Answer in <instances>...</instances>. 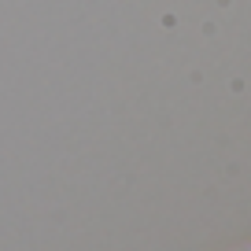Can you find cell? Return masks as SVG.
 Segmentation results:
<instances>
[{"label":"cell","mask_w":251,"mask_h":251,"mask_svg":"<svg viewBox=\"0 0 251 251\" xmlns=\"http://www.w3.org/2000/svg\"><path fill=\"white\" fill-rule=\"evenodd\" d=\"M233 251H251V240H244V244H236Z\"/></svg>","instance_id":"obj_1"}]
</instances>
